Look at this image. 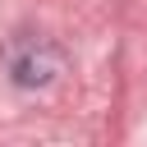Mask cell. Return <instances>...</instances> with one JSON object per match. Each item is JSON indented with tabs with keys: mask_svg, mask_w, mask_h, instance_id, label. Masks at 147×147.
Instances as JSON below:
<instances>
[{
	"mask_svg": "<svg viewBox=\"0 0 147 147\" xmlns=\"http://www.w3.org/2000/svg\"><path fill=\"white\" fill-rule=\"evenodd\" d=\"M55 69H60V51L41 37H28L9 51V78L18 87H41V83L55 78Z\"/></svg>",
	"mask_w": 147,
	"mask_h": 147,
	"instance_id": "1",
	"label": "cell"
}]
</instances>
